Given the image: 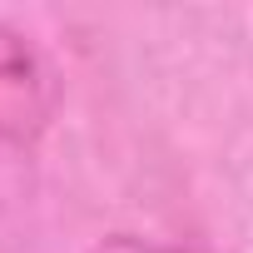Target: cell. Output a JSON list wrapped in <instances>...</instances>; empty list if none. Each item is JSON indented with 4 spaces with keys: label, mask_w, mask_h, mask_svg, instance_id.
Returning <instances> with one entry per match:
<instances>
[{
    "label": "cell",
    "mask_w": 253,
    "mask_h": 253,
    "mask_svg": "<svg viewBox=\"0 0 253 253\" xmlns=\"http://www.w3.org/2000/svg\"><path fill=\"white\" fill-rule=\"evenodd\" d=\"M55 109V84L45 60L15 35L0 25V134L25 144L35 139Z\"/></svg>",
    "instance_id": "6da1fadb"
},
{
    "label": "cell",
    "mask_w": 253,
    "mask_h": 253,
    "mask_svg": "<svg viewBox=\"0 0 253 253\" xmlns=\"http://www.w3.org/2000/svg\"><path fill=\"white\" fill-rule=\"evenodd\" d=\"M94 253H179V248H159V243H144V238H129V233H114Z\"/></svg>",
    "instance_id": "7a4b0ae2"
}]
</instances>
